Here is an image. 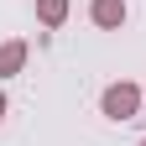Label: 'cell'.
<instances>
[{
    "mask_svg": "<svg viewBox=\"0 0 146 146\" xmlns=\"http://www.w3.org/2000/svg\"><path fill=\"white\" fill-rule=\"evenodd\" d=\"M99 110H104L110 120H136L141 115V89L136 84H110L104 99H99Z\"/></svg>",
    "mask_w": 146,
    "mask_h": 146,
    "instance_id": "1",
    "label": "cell"
},
{
    "mask_svg": "<svg viewBox=\"0 0 146 146\" xmlns=\"http://www.w3.org/2000/svg\"><path fill=\"white\" fill-rule=\"evenodd\" d=\"M89 16H94V26L115 31V26L125 21V0H94V5H89Z\"/></svg>",
    "mask_w": 146,
    "mask_h": 146,
    "instance_id": "2",
    "label": "cell"
},
{
    "mask_svg": "<svg viewBox=\"0 0 146 146\" xmlns=\"http://www.w3.org/2000/svg\"><path fill=\"white\" fill-rule=\"evenodd\" d=\"M26 63V42H0V78H16Z\"/></svg>",
    "mask_w": 146,
    "mask_h": 146,
    "instance_id": "3",
    "label": "cell"
},
{
    "mask_svg": "<svg viewBox=\"0 0 146 146\" xmlns=\"http://www.w3.org/2000/svg\"><path fill=\"white\" fill-rule=\"evenodd\" d=\"M36 16H42L47 26H63L68 21V0H36Z\"/></svg>",
    "mask_w": 146,
    "mask_h": 146,
    "instance_id": "4",
    "label": "cell"
},
{
    "mask_svg": "<svg viewBox=\"0 0 146 146\" xmlns=\"http://www.w3.org/2000/svg\"><path fill=\"white\" fill-rule=\"evenodd\" d=\"M0 115H5V99H0Z\"/></svg>",
    "mask_w": 146,
    "mask_h": 146,
    "instance_id": "5",
    "label": "cell"
},
{
    "mask_svg": "<svg viewBox=\"0 0 146 146\" xmlns=\"http://www.w3.org/2000/svg\"><path fill=\"white\" fill-rule=\"evenodd\" d=\"M141 146H146V141H141Z\"/></svg>",
    "mask_w": 146,
    "mask_h": 146,
    "instance_id": "6",
    "label": "cell"
}]
</instances>
